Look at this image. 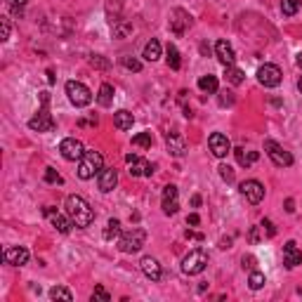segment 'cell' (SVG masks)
<instances>
[{"mask_svg":"<svg viewBox=\"0 0 302 302\" xmlns=\"http://www.w3.org/2000/svg\"><path fill=\"white\" fill-rule=\"evenodd\" d=\"M7 38H10V22L2 19L0 22V40H7Z\"/></svg>","mask_w":302,"mask_h":302,"instance_id":"41","label":"cell"},{"mask_svg":"<svg viewBox=\"0 0 302 302\" xmlns=\"http://www.w3.org/2000/svg\"><path fill=\"white\" fill-rule=\"evenodd\" d=\"M2 260L7 264H12V267H24V264L28 262V250L22 248V246H12V248L5 250Z\"/></svg>","mask_w":302,"mask_h":302,"instance_id":"16","label":"cell"},{"mask_svg":"<svg viewBox=\"0 0 302 302\" xmlns=\"http://www.w3.org/2000/svg\"><path fill=\"white\" fill-rule=\"evenodd\" d=\"M45 217H47V220L54 224V229H57L59 234H69V232H71V227H73L71 217H64V215H59V212L54 210V208H45Z\"/></svg>","mask_w":302,"mask_h":302,"instance_id":"17","label":"cell"},{"mask_svg":"<svg viewBox=\"0 0 302 302\" xmlns=\"http://www.w3.org/2000/svg\"><path fill=\"white\" fill-rule=\"evenodd\" d=\"M66 94H69V102L73 106H88L92 102V92L83 85V83H78V80H69L66 83Z\"/></svg>","mask_w":302,"mask_h":302,"instance_id":"6","label":"cell"},{"mask_svg":"<svg viewBox=\"0 0 302 302\" xmlns=\"http://www.w3.org/2000/svg\"><path fill=\"white\" fill-rule=\"evenodd\" d=\"M253 264H255V257H243V269H246V267L253 269Z\"/></svg>","mask_w":302,"mask_h":302,"instance_id":"46","label":"cell"},{"mask_svg":"<svg viewBox=\"0 0 302 302\" xmlns=\"http://www.w3.org/2000/svg\"><path fill=\"white\" fill-rule=\"evenodd\" d=\"M262 227L267 229V236H269V238L276 236V229H274V224H272V220H267V217H264V220H262Z\"/></svg>","mask_w":302,"mask_h":302,"instance_id":"42","label":"cell"},{"mask_svg":"<svg viewBox=\"0 0 302 302\" xmlns=\"http://www.w3.org/2000/svg\"><path fill=\"white\" fill-rule=\"evenodd\" d=\"M283 264H286L288 269H295L298 264H302V250L298 248L295 241H288V243L283 246Z\"/></svg>","mask_w":302,"mask_h":302,"instance_id":"18","label":"cell"},{"mask_svg":"<svg viewBox=\"0 0 302 302\" xmlns=\"http://www.w3.org/2000/svg\"><path fill=\"white\" fill-rule=\"evenodd\" d=\"M116 184H118V172L114 170V168H104V170L99 172V177H97V186H99V191H102V194L114 191V189H116Z\"/></svg>","mask_w":302,"mask_h":302,"instance_id":"15","label":"cell"},{"mask_svg":"<svg viewBox=\"0 0 302 302\" xmlns=\"http://www.w3.org/2000/svg\"><path fill=\"white\" fill-rule=\"evenodd\" d=\"M215 54H217V59H220L224 66H234V62H236L234 47H232L227 40H217V43H215Z\"/></svg>","mask_w":302,"mask_h":302,"instance_id":"19","label":"cell"},{"mask_svg":"<svg viewBox=\"0 0 302 302\" xmlns=\"http://www.w3.org/2000/svg\"><path fill=\"white\" fill-rule=\"evenodd\" d=\"M139 267H142V272H144L146 279H151V281H158L161 279V264H158V260H154V257H142V262H139Z\"/></svg>","mask_w":302,"mask_h":302,"instance_id":"21","label":"cell"},{"mask_svg":"<svg viewBox=\"0 0 302 302\" xmlns=\"http://www.w3.org/2000/svg\"><path fill=\"white\" fill-rule=\"evenodd\" d=\"M220 248H222V250H229V248H232V238H229V236L222 238V241H220Z\"/></svg>","mask_w":302,"mask_h":302,"instance_id":"44","label":"cell"},{"mask_svg":"<svg viewBox=\"0 0 302 302\" xmlns=\"http://www.w3.org/2000/svg\"><path fill=\"white\" fill-rule=\"evenodd\" d=\"M120 62H123V66H125L128 71H142V62H139V59H135V57H130V54H125Z\"/></svg>","mask_w":302,"mask_h":302,"instance_id":"35","label":"cell"},{"mask_svg":"<svg viewBox=\"0 0 302 302\" xmlns=\"http://www.w3.org/2000/svg\"><path fill=\"white\" fill-rule=\"evenodd\" d=\"M92 300L109 302V300H111V295H109V293H106V290L102 288V286H97V288H94V293H92Z\"/></svg>","mask_w":302,"mask_h":302,"instance_id":"39","label":"cell"},{"mask_svg":"<svg viewBox=\"0 0 302 302\" xmlns=\"http://www.w3.org/2000/svg\"><path fill=\"white\" fill-rule=\"evenodd\" d=\"M191 26V14L184 12V10H175L170 14V28L175 36H184V31Z\"/></svg>","mask_w":302,"mask_h":302,"instance_id":"13","label":"cell"},{"mask_svg":"<svg viewBox=\"0 0 302 302\" xmlns=\"http://www.w3.org/2000/svg\"><path fill=\"white\" fill-rule=\"evenodd\" d=\"M220 104H222V106H232V104H234V92L224 90L222 94H220Z\"/></svg>","mask_w":302,"mask_h":302,"instance_id":"40","label":"cell"},{"mask_svg":"<svg viewBox=\"0 0 302 302\" xmlns=\"http://www.w3.org/2000/svg\"><path fill=\"white\" fill-rule=\"evenodd\" d=\"M224 78H227V83H232V85H241L246 80V73L241 69H236V66H224Z\"/></svg>","mask_w":302,"mask_h":302,"instance_id":"26","label":"cell"},{"mask_svg":"<svg viewBox=\"0 0 302 302\" xmlns=\"http://www.w3.org/2000/svg\"><path fill=\"white\" fill-rule=\"evenodd\" d=\"M161 50H163V47H161V43H158L156 38H151L144 45V52H142V57H144L146 62H158V59H161Z\"/></svg>","mask_w":302,"mask_h":302,"instance_id":"24","label":"cell"},{"mask_svg":"<svg viewBox=\"0 0 302 302\" xmlns=\"http://www.w3.org/2000/svg\"><path fill=\"white\" fill-rule=\"evenodd\" d=\"M125 161H128V165H130V170H128V172H130L132 177H151L154 165H151L149 161L135 156V154H128V156H125Z\"/></svg>","mask_w":302,"mask_h":302,"instance_id":"12","label":"cell"},{"mask_svg":"<svg viewBox=\"0 0 302 302\" xmlns=\"http://www.w3.org/2000/svg\"><path fill=\"white\" fill-rule=\"evenodd\" d=\"M50 300L71 302V300H73V295H71V290L64 288V286H54V288H50Z\"/></svg>","mask_w":302,"mask_h":302,"instance_id":"28","label":"cell"},{"mask_svg":"<svg viewBox=\"0 0 302 302\" xmlns=\"http://www.w3.org/2000/svg\"><path fill=\"white\" fill-rule=\"evenodd\" d=\"M298 90H300V92H302V78H300V80H298Z\"/></svg>","mask_w":302,"mask_h":302,"instance_id":"51","label":"cell"},{"mask_svg":"<svg viewBox=\"0 0 302 302\" xmlns=\"http://www.w3.org/2000/svg\"><path fill=\"white\" fill-rule=\"evenodd\" d=\"M165 59H168V66H170V69H175V71L182 66L180 52H177V47H175L172 43H168V47H165Z\"/></svg>","mask_w":302,"mask_h":302,"instance_id":"27","label":"cell"},{"mask_svg":"<svg viewBox=\"0 0 302 302\" xmlns=\"http://www.w3.org/2000/svg\"><path fill=\"white\" fill-rule=\"evenodd\" d=\"M264 151H267V156L272 158V163H274L276 168H288V165H293L290 151H286L281 144H276L274 139H264Z\"/></svg>","mask_w":302,"mask_h":302,"instance_id":"7","label":"cell"},{"mask_svg":"<svg viewBox=\"0 0 302 302\" xmlns=\"http://www.w3.org/2000/svg\"><path fill=\"white\" fill-rule=\"evenodd\" d=\"M300 5H302V0H281V12L286 14V17H293V14H298Z\"/></svg>","mask_w":302,"mask_h":302,"instance_id":"32","label":"cell"},{"mask_svg":"<svg viewBox=\"0 0 302 302\" xmlns=\"http://www.w3.org/2000/svg\"><path fill=\"white\" fill-rule=\"evenodd\" d=\"M186 224H191V227H196V224H201V217H198L196 212H191V215L186 217Z\"/></svg>","mask_w":302,"mask_h":302,"instance_id":"43","label":"cell"},{"mask_svg":"<svg viewBox=\"0 0 302 302\" xmlns=\"http://www.w3.org/2000/svg\"><path fill=\"white\" fill-rule=\"evenodd\" d=\"M104 170V156L99 151H85L78 161V177L80 180H92L94 175Z\"/></svg>","mask_w":302,"mask_h":302,"instance_id":"2","label":"cell"},{"mask_svg":"<svg viewBox=\"0 0 302 302\" xmlns=\"http://www.w3.org/2000/svg\"><path fill=\"white\" fill-rule=\"evenodd\" d=\"M248 238H250V243H257V227H253V229H250Z\"/></svg>","mask_w":302,"mask_h":302,"instance_id":"45","label":"cell"},{"mask_svg":"<svg viewBox=\"0 0 302 302\" xmlns=\"http://www.w3.org/2000/svg\"><path fill=\"white\" fill-rule=\"evenodd\" d=\"M132 144L139 146V149H149V146L154 144V137H151V132H139V135H135L132 137Z\"/></svg>","mask_w":302,"mask_h":302,"instance_id":"31","label":"cell"},{"mask_svg":"<svg viewBox=\"0 0 302 302\" xmlns=\"http://www.w3.org/2000/svg\"><path fill=\"white\" fill-rule=\"evenodd\" d=\"M264 283H267V279H264L262 272H250V279H248L250 290H260Z\"/></svg>","mask_w":302,"mask_h":302,"instance_id":"33","label":"cell"},{"mask_svg":"<svg viewBox=\"0 0 302 302\" xmlns=\"http://www.w3.org/2000/svg\"><path fill=\"white\" fill-rule=\"evenodd\" d=\"M293 206H295V203H293V198H288V201H286V212H293V210H295Z\"/></svg>","mask_w":302,"mask_h":302,"instance_id":"47","label":"cell"},{"mask_svg":"<svg viewBox=\"0 0 302 302\" xmlns=\"http://www.w3.org/2000/svg\"><path fill=\"white\" fill-rule=\"evenodd\" d=\"M208 146H210L212 156H217V158H224L227 154H232V142H229V137L222 135V132H212L210 137H208Z\"/></svg>","mask_w":302,"mask_h":302,"instance_id":"10","label":"cell"},{"mask_svg":"<svg viewBox=\"0 0 302 302\" xmlns=\"http://www.w3.org/2000/svg\"><path fill=\"white\" fill-rule=\"evenodd\" d=\"M66 215L71 217L73 227H78V229H85L94 222V210L90 208V203L83 196H76V194L66 196Z\"/></svg>","mask_w":302,"mask_h":302,"instance_id":"1","label":"cell"},{"mask_svg":"<svg viewBox=\"0 0 302 302\" xmlns=\"http://www.w3.org/2000/svg\"><path fill=\"white\" fill-rule=\"evenodd\" d=\"M191 206H194V208H198V206H201V196H198V194L191 198Z\"/></svg>","mask_w":302,"mask_h":302,"instance_id":"48","label":"cell"},{"mask_svg":"<svg viewBox=\"0 0 302 302\" xmlns=\"http://www.w3.org/2000/svg\"><path fill=\"white\" fill-rule=\"evenodd\" d=\"M146 243V232L144 229H132V232H128V234H123V236L118 238V248L120 253H137V250H142Z\"/></svg>","mask_w":302,"mask_h":302,"instance_id":"5","label":"cell"},{"mask_svg":"<svg viewBox=\"0 0 302 302\" xmlns=\"http://www.w3.org/2000/svg\"><path fill=\"white\" fill-rule=\"evenodd\" d=\"M217 170H220V177H222V180H224L227 184H232V182H234V170H232V168H229L227 163H222V165H220Z\"/></svg>","mask_w":302,"mask_h":302,"instance_id":"36","label":"cell"},{"mask_svg":"<svg viewBox=\"0 0 302 302\" xmlns=\"http://www.w3.org/2000/svg\"><path fill=\"white\" fill-rule=\"evenodd\" d=\"M281 78H283V73H281V69L276 64H264L257 69V80H260V85H264V88L281 85Z\"/></svg>","mask_w":302,"mask_h":302,"instance_id":"8","label":"cell"},{"mask_svg":"<svg viewBox=\"0 0 302 302\" xmlns=\"http://www.w3.org/2000/svg\"><path fill=\"white\" fill-rule=\"evenodd\" d=\"M295 64H298V66H300V69H302V52L298 54V59H295Z\"/></svg>","mask_w":302,"mask_h":302,"instance_id":"50","label":"cell"},{"mask_svg":"<svg viewBox=\"0 0 302 302\" xmlns=\"http://www.w3.org/2000/svg\"><path fill=\"white\" fill-rule=\"evenodd\" d=\"M161 208L165 215H175V212L180 210V203H177V186L175 184H168L165 189H163V203H161Z\"/></svg>","mask_w":302,"mask_h":302,"instance_id":"14","label":"cell"},{"mask_svg":"<svg viewBox=\"0 0 302 302\" xmlns=\"http://www.w3.org/2000/svg\"><path fill=\"white\" fill-rule=\"evenodd\" d=\"M40 99H43V109H40L33 118L28 120V128H31V130H36V132H50L54 128V118L47 114V99H50V97H47V92H43V94H40Z\"/></svg>","mask_w":302,"mask_h":302,"instance_id":"4","label":"cell"},{"mask_svg":"<svg viewBox=\"0 0 302 302\" xmlns=\"http://www.w3.org/2000/svg\"><path fill=\"white\" fill-rule=\"evenodd\" d=\"M206 267H208V253H206V250H201V248L191 250V253H189V255L182 260V272H184V274H189V276L201 274Z\"/></svg>","mask_w":302,"mask_h":302,"instance_id":"3","label":"cell"},{"mask_svg":"<svg viewBox=\"0 0 302 302\" xmlns=\"http://www.w3.org/2000/svg\"><path fill=\"white\" fill-rule=\"evenodd\" d=\"M45 182H50V184H62V177H59V172L54 170V168H47V170H45Z\"/></svg>","mask_w":302,"mask_h":302,"instance_id":"37","label":"cell"},{"mask_svg":"<svg viewBox=\"0 0 302 302\" xmlns=\"http://www.w3.org/2000/svg\"><path fill=\"white\" fill-rule=\"evenodd\" d=\"M90 66H94V69H109V62H106L104 57H99V54H92Z\"/></svg>","mask_w":302,"mask_h":302,"instance_id":"38","label":"cell"},{"mask_svg":"<svg viewBox=\"0 0 302 302\" xmlns=\"http://www.w3.org/2000/svg\"><path fill=\"white\" fill-rule=\"evenodd\" d=\"M132 123H135V116H132L128 109H120L114 114V125L118 128V130H130Z\"/></svg>","mask_w":302,"mask_h":302,"instance_id":"22","label":"cell"},{"mask_svg":"<svg viewBox=\"0 0 302 302\" xmlns=\"http://www.w3.org/2000/svg\"><path fill=\"white\" fill-rule=\"evenodd\" d=\"M238 189H241V194L246 196V201L253 203V206H257L264 198V186L257 182V180H246V182H241Z\"/></svg>","mask_w":302,"mask_h":302,"instance_id":"11","label":"cell"},{"mask_svg":"<svg viewBox=\"0 0 302 302\" xmlns=\"http://www.w3.org/2000/svg\"><path fill=\"white\" fill-rule=\"evenodd\" d=\"M118 236H120V222H118V220H114V217H111V220L106 222L104 238H106V241H114V238H118Z\"/></svg>","mask_w":302,"mask_h":302,"instance_id":"30","label":"cell"},{"mask_svg":"<svg viewBox=\"0 0 302 302\" xmlns=\"http://www.w3.org/2000/svg\"><path fill=\"white\" fill-rule=\"evenodd\" d=\"M59 154L66 158V161H80L83 158V154H85V146H83V142L80 139H76V137H66V139H62V144H59Z\"/></svg>","mask_w":302,"mask_h":302,"instance_id":"9","label":"cell"},{"mask_svg":"<svg viewBox=\"0 0 302 302\" xmlns=\"http://www.w3.org/2000/svg\"><path fill=\"white\" fill-rule=\"evenodd\" d=\"M10 2H12L14 7H22V5H26V0H10Z\"/></svg>","mask_w":302,"mask_h":302,"instance_id":"49","label":"cell"},{"mask_svg":"<svg viewBox=\"0 0 302 302\" xmlns=\"http://www.w3.org/2000/svg\"><path fill=\"white\" fill-rule=\"evenodd\" d=\"M114 85H109V83H102V88H99V92H97V102H99V106H111L114 104Z\"/></svg>","mask_w":302,"mask_h":302,"instance_id":"25","label":"cell"},{"mask_svg":"<svg viewBox=\"0 0 302 302\" xmlns=\"http://www.w3.org/2000/svg\"><path fill=\"white\" fill-rule=\"evenodd\" d=\"M165 144H168V151H170L172 156H184L186 154V142H184L182 135H177V132H170L168 137H165Z\"/></svg>","mask_w":302,"mask_h":302,"instance_id":"20","label":"cell"},{"mask_svg":"<svg viewBox=\"0 0 302 302\" xmlns=\"http://www.w3.org/2000/svg\"><path fill=\"white\" fill-rule=\"evenodd\" d=\"M132 33V24L130 22H120V24H116V26H114V36H116V38H128V36H130Z\"/></svg>","mask_w":302,"mask_h":302,"instance_id":"34","label":"cell"},{"mask_svg":"<svg viewBox=\"0 0 302 302\" xmlns=\"http://www.w3.org/2000/svg\"><path fill=\"white\" fill-rule=\"evenodd\" d=\"M234 154H236L238 165H243V168H248V165H253V163H257V158H260V154H257V151H246L243 146L234 149Z\"/></svg>","mask_w":302,"mask_h":302,"instance_id":"23","label":"cell"},{"mask_svg":"<svg viewBox=\"0 0 302 302\" xmlns=\"http://www.w3.org/2000/svg\"><path fill=\"white\" fill-rule=\"evenodd\" d=\"M198 88L203 92H208V94H212V92H217V78L215 76H201L198 78Z\"/></svg>","mask_w":302,"mask_h":302,"instance_id":"29","label":"cell"},{"mask_svg":"<svg viewBox=\"0 0 302 302\" xmlns=\"http://www.w3.org/2000/svg\"><path fill=\"white\" fill-rule=\"evenodd\" d=\"M298 295H302V288H298Z\"/></svg>","mask_w":302,"mask_h":302,"instance_id":"52","label":"cell"}]
</instances>
